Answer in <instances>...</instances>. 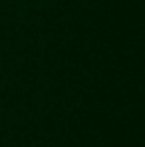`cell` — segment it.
Instances as JSON below:
<instances>
[]
</instances>
